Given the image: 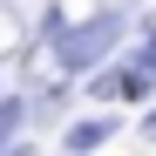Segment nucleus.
I'll use <instances>...</instances> for the list:
<instances>
[{
	"label": "nucleus",
	"instance_id": "obj_1",
	"mask_svg": "<svg viewBox=\"0 0 156 156\" xmlns=\"http://www.w3.org/2000/svg\"><path fill=\"white\" fill-rule=\"evenodd\" d=\"M115 34H122V14H102L95 27L61 34V68H88V61H102V55L115 48Z\"/></svg>",
	"mask_w": 156,
	"mask_h": 156
},
{
	"label": "nucleus",
	"instance_id": "obj_2",
	"mask_svg": "<svg viewBox=\"0 0 156 156\" xmlns=\"http://www.w3.org/2000/svg\"><path fill=\"white\" fill-rule=\"evenodd\" d=\"M14 41H20V27H14L7 14H0V48H14Z\"/></svg>",
	"mask_w": 156,
	"mask_h": 156
}]
</instances>
